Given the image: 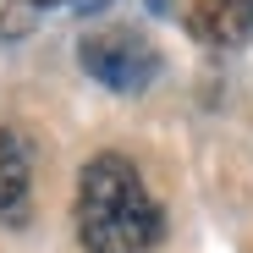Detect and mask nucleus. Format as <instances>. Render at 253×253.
Masks as SVG:
<instances>
[{"instance_id":"obj_4","label":"nucleus","mask_w":253,"mask_h":253,"mask_svg":"<svg viewBox=\"0 0 253 253\" xmlns=\"http://www.w3.org/2000/svg\"><path fill=\"white\" fill-rule=\"evenodd\" d=\"M187 28L209 50H237L253 33V0H187Z\"/></svg>"},{"instance_id":"obj_1","label":"nucleus","mask_w":253,"mask_h":253,"mask_svg":"<svg viewBox=\"0 0 253 253\" xmlns=\"http://www.w3.org/2000/svg\"><path fill=\"white\" fill-rule=\"evenodd\" d=\"M72 231L83 253H154L165 242V209L132 154L99 149L83 160L72 193Z\"/></svg>"},{"instance_id":"obj_2","label":"nucleus","mask_w":253,"mask_h":253,"mask_svg":"<svg viewBox=\"0 0 253 253\" xmlns=\"http://www.w3.org/2000/svg\"><path fill=\"white\" fill-rule=\"evenodd\" d=\"M77 66L88 72L99 88L132 99L160 77V44L138 22H99L77 39Z\"/></svg>"},{"instance_id":"obj_5","label":"nucleus","mask_w":253,"mask_h":253,"mask_svg":"<svg viewBox=\"0 0 253 253\" xmlns=\"http://www.w3.org/2000/svg\"><path fill=\"white\" fill-rule=\"evenodd\" d=\"M33 6H66V0H33Z\"/></svg>"},{"instance_id":"obj_3","label":"nucleus","mask_w":253,"mask_h":253,"mask_svg":"<svg viewBox=\"0 0 253 253\" xmlns=\"http://www.w3.org/2000/svg\"><path fill=\"white\" fill-rule=\"evenodd\" d=\"M33 220V143L17 126H0V226Z\"/></svg>"}]
</instances>
